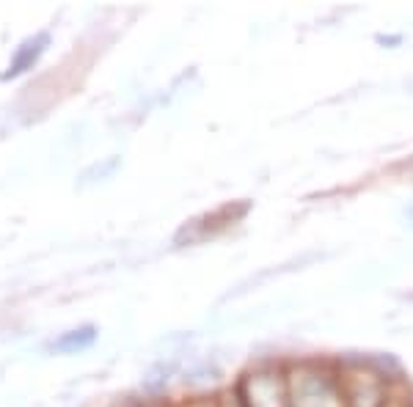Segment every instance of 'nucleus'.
I'll return each instance as SVG.
<instances>
[{"label": "nucleus", "mask_w": 413, "mask_h": 407, "mask_svg": "<svg viewBox=\"0 0 413 407\" xmlns=\"http://www.w3.org/2000/svg\"><path fill=\"white\" fill-rule=\"evenodd\" d=\"M45 42H47V36H39L36 42H28L25 47H23V50L17 52V58H14V64H11V69L6 72V77H11V75H17V72H23V69H25L28 64H30V61H33V58L39 55V50H42L39 45H45Z\"/></svg>", "instance_id": "obj_1"}, {"label": "nucleus", "mask_w": 413, "mask_h": 407, "mask_svg": "<svg viewBox=\"0 0 413 407\" xmlns=\"http://www.w3.org/2000/svg\"><path fill=\"white\" fill-rule=\"evenodd\" d=\"M91 338H94V331H91V328H86V331H75L72 336H66V338L55 341V347H58V350H72V347H83V344H88Z\"/></svg>", "instance_id": "obj_2"}]
</instances>
